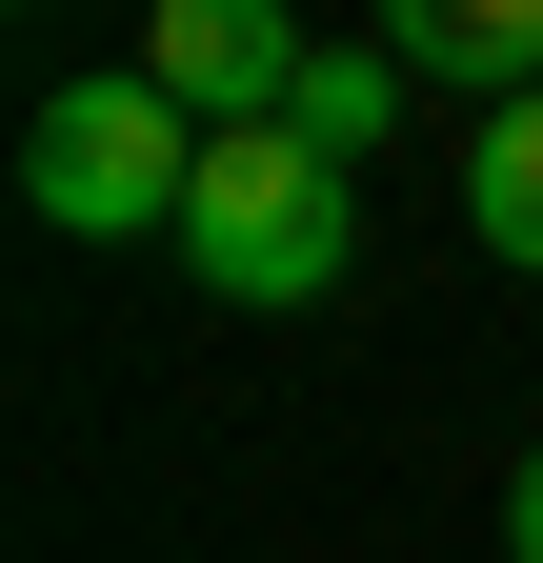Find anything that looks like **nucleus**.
I'll return each mask as SVG.
<instances>
[{"instance_id": "6", "label": "nucleus", "mask_w": 543, "mask_h": 563, "mask_svg": "<svg viewBox=\"0 0 543 563\" xmlns=\"http://www.w3.org/2000/svg\"><path fill=\"white\" fill-rule=\"evenodd\" d=\"M463 222H484V262H543V101L463 121Z\"/></svg>"}, {"instance_id": "4", "label": "nucleus", "mask_w": 543, "mask_h": 563, "mask_svg": "<svg viewBox=\"0 0 543 563\" xmlns=\"http://www.w3.org/2000/svg\"><path fill=\"white\" fill-rule=\"evenodd\" d=\"M383 60L503 121V101H543V0H402V21H383Z\"/></svg>"}, {"instance_id": "2", "label": "nucleus", "mask_w": 543, "mask_h": 563, "mask_svg": "<svg viewBox=\"0 0 543 563\" xmlns=\"http://www.w3.org/2000/svg\"><path fill=\"white\" fill-rule=\"evenodd\" d=\"M21 201L60 242H181V201H201V121L121 60V81H60L21 121Z\"/></svg>"}, {"instance_id": "1", "label": "nucleus", "mask_w": 543, "mask_h": 563, "mask_svg": "<svg viewBox=\"0 0 543 563\" xmlns=\"http://www.w3.org/2000/svg\"><path fill=\"white\" fill-rule=\"evenodd\" d=\"M181 262L222 282L242 322H282V302H322V282L363 262V181L322 162L302 121H262V141H201V201H181Z\"/></svg>"}, {"instance_id": "5", "label": "nucleus", "mask_w": 543, "mask_h": 563, "mask_svg": "<svg viewBox=\"0 0 543 563\" xmlns=\"http://www.w3.org/2000/svg\"><path fill=\"white\" fill-rule=\"evenodd\" d=\"M402 101H423V81H402V60H383V41H322V60H302V101H282V121H302V141H322V162H343V181H363V162H383V121H402Z\"/></svg>"}, {"instance_id": "3", "label": "nucleus", "mask_w": 543, "mask_h": 563, "mask_svg": "<svg viewBox=\"0 0 543 563\" xmlns=\"http://www.w3.org/2000/svg\"><path fill=\"white\" fill-rule=\"evenodd\" d=\"M302 21H282V0H162V21H142V81L201 121V141H262V121H282L302 101Z\"/></svg>"}, {"instance_id": "7", "label": "nucleus", "mask_w": 543, "mask_h": 563, "mask_svg": "<svg viewBox=\"0 0 543 563\" xmlns=\"http://www.w3.org/2000/svg\"><path fill=\"white\" fill-rule=\"evenodd\" d=\"M503 563H543V443H523V483H503Z\"/></svg>"}]
</instances>
